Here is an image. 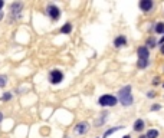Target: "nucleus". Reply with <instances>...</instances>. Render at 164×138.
Wrapping results in <instances>:
<instances>
[{
	"mask_svg": "<svg viewBox=\"0 0 164 138\" xmlns=\"http://www.w3.org/2000/svg\"><path fill=\"white\" fill-rule=\"evenodd\" d=\"M140 138H147V135H141V137H140Z\"/></svg>",
	"mask_w": 164,
	"mask_h": 138,
	"instance_id": "26",
	"label": "nucleus"
},
{
	"mask_svg": "<svg viewBox=\"0 0 164 138\" xmlns=\"http://www.w3.org/2000/svg\"><path fill=\"white\" fill-rule=\"evenodd\" d=\"M157 137H158V131H157V130L147 131V138H157Z\"/></svg>",
	"mask_w": 164,
	"mask_h": 138,
	"instance_id": "13",
	"label": "nucleus"
},
{
	"mask_svg": "<svg viewBox=\"0 0 164 138\" xmlns=\"http://www.w3.org/2000/svg\"><path fill=\"white\" fill-rule=\"evenodd\" d=\"M144 130V121L142 120H137L134 122V131H137V132H140V131Z\"/></svg>",
	"mask_w": 164,
	"mask_h": 138,
	"instance_id": "11",
	"label": "nucleus"
},
{
	"mask_svg": "<svg viewBox=\"0 0 164 138\" xmlns=\"http://www.w3.org/2000/svg\"><path fill=\"white\" fill-rule=\"evenodd\" d=\"M125 45H127V37L124 36V35H119V36L115 37V40H114V46L115 48H123Z\"/></svg>",
	"mask_w": 164,
	"mask_h": 138,
	"instance_id": "9",
	"label": "nucleus"
},
{
	"mask_svg": "<svg viewBox=\"0 0 164 138\" xmlns=\"http://www.w3.org/2000/svg\"><path fill=\"white\" fill-rule=\"evenodd\" d=\"M161 53H163V55H164V45L161 46Z\"/></svg>",
	"mask_w": 164,
	"mask_h": 138,
	"instance_id": "24",
	"label": "nucleus"
},
{
	"mask_svg": "<svg viewBox=\"0 0 164 138\" xmlns=\"http://www.w3.org/2000/svg\"><path fill=\"white\" fill-rule=\"evenodd\" d=\"M158 82H160V78H156V79H154V81H153V83H154V85H157V83H158Z\"/></svg>",
	"mask_w": 164,
	"mask_h": 138,
	"instance_id": "20",
	"label": "nucleus"
},
{
	"mask_svg": "<svg viewBox=\"0 0 164 138\" xmlns=\"http://www.w3.org/2000/svg\"><path fill=\"white\" fill-rule=\"evenodd\" d=\"M2 120H3V114L0 112V122H2Z\"/></svg>",
	"mask_w": 164,
	"mask_h": 138,
	"instance_id": "22",
	"label": "nucleus"
},
{
	"mask_svg": "<svg viewBox=\"0 0 164 138\" xmlns=\"http://www.w3.org/2000/svg\"><path fill=\"white\" fill-rule=\"evenodd\" d=\"M22 9H23V3L22 2H13L10 4V13L13 19H19L22 16Z\"/></svg>",
	"mask_w": 164,
	"mask_h": 138,
	"instance_id": "4",
	"label": "nucleus"
},
{
	"mask_svg": "<svg viewBox=\"0 0 164 138\" xmlns=\"http://www.w3.org/2000/svg\"><path fill=\"white\" fill-rule=\"evenodd\" d=\"M7 85V76L6 75H0V88H4Z\"/></svg>",
	"mask_w": 164,
	"mask_h": 138,
	"instance_id": "14",
	"label": "nucleus"
},
{
	"mask_svg": "<svg viewBox=\"0 0 164 138\" xmlns=\"http://www.w3.org/2000/svg\"><path fill=\"white\" fill-rule=\"evenodd\" d=\"M147 45H148L150 48H154V45H156V40H154L153 37H150L148 40H147Z\"/></svg>",
	"mask_w": 164,
	"mask_h": 138,
	"instance_id": "18",
	"label": "nucleus"
},
{
	"mask_svg": "<svg viewBox=\"0 0 164 138\" xmlns=\"http://www.w3.org/2000/svg\"><path fill=\"white\" fill-rule=\"evenodd\" d=\"M137 53H138V59H148L150 58V52L147 46H140L137 49Z\"/></svg>",
	"mask_w": 164,
	"mask_h": 138,
	"instance_id": "7",
	"label": "nucleus"
},
{
	"mask_svg": "<svg viewBox=\"0 0 164 138\" xmlns=\"http://www.w3.org/2000/svg\"><path fill=\"white\" fill-rule=\"evenodd\" d=\"M72 32V25L71 23H65L64 26L60 27V33L62 35H69Z\"/></svg>",
	"mask_w": 164,
	"mask_h": 138,
	"instance_id": "10",
	"label": "nucleus"
},
{
	"mask_svg": "<svg viewBox=\"0 0 164 138\" xmlns=\"http://www.w3.org/2000/svg\"><path fill=\"white\" fill-rule=\"evenodd\" d=\"M123 138H131V137H130V135H125V137H123Z\"/></svg>",
	"mask_w": 164,
	"mask_h": 138,
	"instance_id": "27",
	"label": "nucleus"
},
{
	"mask_svg": "<svg viewBox=\"0 0 164 138\" xmlns=\"http://www.w3.org/2000/svg\"><path fill=\"white\" fill-rule=\"evenodd\" d=\"M118 101L123 107H131V105H133L134 98H133V93H131V86L130 85L123 86V88L118 91Z\"/></svg>",
	"mask_w": 164,
	"mask_h": 138,
	"instance_id": "1",
	"label": "nucleus"
},
{
	"mask_svg": "<svg viewBox=\"0 0 164 138\" xmlns=\"http://www.w3.org/2000/svg\"><path fill=\"white\" fill-rule=\"evenodd\" d=\"M3 19V12H0V20Z\"/></svg>",
	"mask_w": 164,
	"mask_h": 138,
	"instance_id": "23",
	"label": "nucleus"
},
{
	"mask_svg": "<svg viewBox=\"0 0 164 138\" xmlns=\"http://www.w3.org/2000/svg\"><path fill=\"white\" fill-rule=\"evenodd\" d=\"M117 102H118V98L114 97V95H108V93L98 98V105L99 107H115Z\"/></svg>",
	"mask_w": 164,
	"mask_h": 138,
	"instance_id": "2",
	"label": "nucleus"
},
{
	"mask_svg": "<svg viewBox=\"0 0 164 138\" xmlns=\"http://www.w3.org/2000/svg\"><path fill=\"white\" fill-rule=\"evenodd\" d=\"M2 99H3V101H10V99H12V93L10 92H4L3 97H2Z\"/></svg>",
	"mask_w": 164,
	"mask_h": 138,
	"instance_id": "17",
	"label": "nucleus"
},
{
	"mask_svg": "<svg viewBox=\"0 0 164 138\" xmlns=\"http://www.w3.org/2000/svg\"><path fill=\"white\" fill-rule=\"evenodd\" d=\"M160 108H161L160 105H153V107H151V109H153V111H158Z\"/></svg>",
	"mask_w": 164,
	"mask_h": 138,
	"instance_id": "19",
	"label": "nucleus"
},
{
	"mask_svg": "<svg viewBox=\"0 0 164 138\" xmlns=\"http://www.w3.org/2000/svg\"><path fill=\"white\" fill-rule=\"evenodd\" d=\"M160 43H163V45H164V37H161V40H160Z\"/></svg>",
	"mask_w": 164,
	"mask_h": 138,
	"instance_id": "25",
	"label": "nucleus"
},
{
	"mask_svg": "<svg viewBox=\"0 0 164 138\" xmlns=\"http://www.w3.org/2000/svg\"><path fill=\"white\" fill-rule=\"evenodd\" d=\"M138 6H140V9H141L142 12H150L153 9V2H151V0H141Z\"/></svg>",
	"mask_w": 164,
	"mask_h": 138,
	"instance_id": "8",
	"label": "nucleus"
},
{
	"mask_svg": "<svg viewBox=\"0 0 164 138\" xmlns=\"http://www.w3.org/2000/svg\"><path fill=\"white\" fill-rule=\"evenodd\" d=\"M147 65H148V59H138L137 66L140 68V69H144V68H147Z\"/></svg>",
	"mask_w": 164,
	"mask_h": 138,
	"instance_id": "12",
	"label": "nucleus"
},
{
	"mask_svg": "<svg viewBox=\"0 0 164 138\" xmlns=\"http://www.w3.org/2000/svg\"><path fill=\"white\" fill-rule=\"evenodd\" d=\"M156 32H157V33H163V32H164V23H157V25H156Z\"/></svg>",
	"mask_w": 164,
	"mask_h": 138,
	"instance_id": "16",
	"label": "nucleus"
},
{
	"mask_svg": "<svg viewBox=\"0 0 164 138\" xmlns=\"http://www.w3.org/2000/svg\"><path fill=\"white\" fill-rule=\"evenodd\" d=\"M3 6H4V2H3V0H0V12H2V9H3Z\"/></svg>",
	"mask_w": 164,
	"mask_h": 138,
	"instance_id": "21",
	"label": "nucleus"
},
{
	"mask_svg": "<svg viewBox=\"0 0 164 138\" xmlns=\"http://www.w3.org/2000/svg\"><path fill=\"white\" fill-rule=\"evenodd\" d=\"M46 13H48V16L52 19V20H58V19L60 17V9L58 7V6H55L53 3L46 6Z\"/></svg>",
	"mask_w": 164,
	"mask_h": 138,
	"instance_id": "3",
	"label": "nucleus"
},
{
	"mask_svg": "<svg viewBox=\"0 0 164 138\" xmlns=\"http://www.w3.org/2000/svg\"><path fill=\"white\" fill-rule=\"evenodd\" d=\"M64 81V74L59 71V69H53L51 74H49V82L53 83V85H58Z\"/></svg>",
	"mask_w": 164,
	"mask_h": 138,
	"instance_id": "5",
	"label": "nucleus"
},
{
	"mask_svg": "<svg viewBox=\"0 0 164 138\" xmlns=\"http://www.w3.org/2000/svg\"><path fill=\"white\" fill-rule=\"evenodd\" d=\"M88 130H89V124L85 122V121L78 122L74 127V132L75 134H78V135H82V134H85V132H88Z\"/></svg>",
	"mask_w": 164,
	"mask_h": 138,
	"instance_id": "6",
	"label": "nucleus"
},
{
	"mask_svg": "<svg viewBox=\"0 0 164 138\" xmlns=\"http://www.w3.org/2000/svg\"><path fill=\"white\" fill-rule=\"evenodd\" d=\"M121 128H123V127H114V128H111V130H108V131H107V132H105V134H104V138H107V137H108V135L114 134V132H115V131L121 130Z\"/></svg>",
	"mask_w": 164,
	"mask_h": 138,
	"instance_id": "15",
	"label": "nucleus"
}]
</instances>
